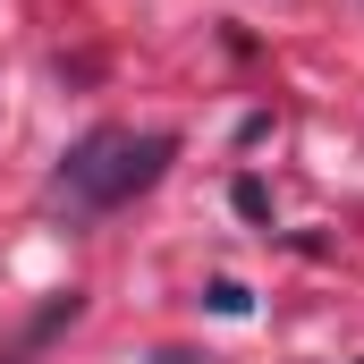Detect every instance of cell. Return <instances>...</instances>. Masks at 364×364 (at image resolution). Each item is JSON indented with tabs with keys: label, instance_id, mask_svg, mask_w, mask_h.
Instances as JSON below:
<instances>
[{
	"label": "cell",
	"instance_id": "6da1fadb",
	"mask_svg": "<svg viewBox=\"0 0 364 364\" xmlns=\"http://www.w3.org/2000/svg\"><path fill=\"white\" fill-rule=\"evenodd\" d=\"M178 161V136H136V127H93L85 144H68L60 161V195L77 212H119Z\"/></svg>",
	"mask_w": 364,
	"mask_h": 364
},
{
	"label": "cell",
	"instance_id": "7a4b0ae2",
	"mask_svg": "<svg viewBox=\"0 0 364 364\" xmlns=\"http://www.w3.org/2000/svg\"><path fill=\"white\" fill-rule=\"evenodd\" d=\"M77 314H85V288H60V296H51V305L17 331V348H0V364H34V356H43V339H51V331H68Z\"/></svg>",
	"mask_w": 364,
	"mask_h": 364
},
{
	"label": "cell",
	"instance_id": "3957f363",
	"mask_svg": "<svg viewBox=\"0 0 364 364\" xmlns=\"http://www.w3.org/2000/svg\"><path fill=\"white\" fill-rule=\"evenodd\" d=\"M229 203H237L246 220H272V186H263V178H237V186H229Z\"/></svg>",
	"mask_w": 364,
	"mask_h": 364
},
{
	"label": "cell",
	"instance_id": "277c9868",
	"mask_svg": "<svg viewBox=\"0 0 364 364\" xmlns=\"http://www.w3.org/2000/svg\"><path fill=\"white\" fill-rule=\"evenodd\" d=\"M203 305H212V314H246V305H255V296H246V288H237V279H212V288H203Z\"/></svg>",
	"mask_w": 364,
	"mask_h": 364
}]
</instances>
